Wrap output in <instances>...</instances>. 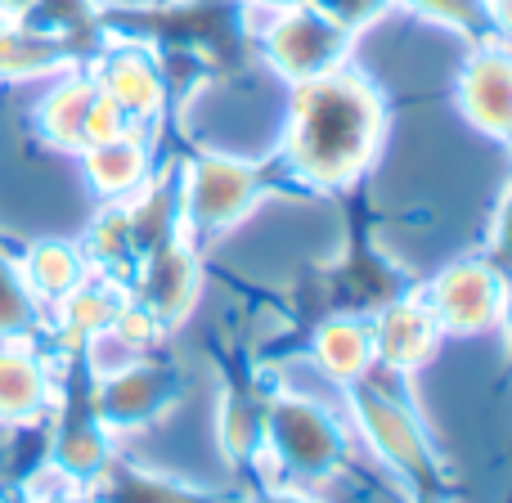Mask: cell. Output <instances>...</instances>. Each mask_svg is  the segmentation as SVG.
Masks as SVG:
<instances>
[{
	"label": "cell",
	"mask_w": 512,
	"mask_h": 503,
	"mask_svg": "<svg viewBox=\"0 0 512 503\" xmlns=\"http://www.w3.org/2000/svg\"><path fill=\"white\" fill-rule=\"evenodd\" d=\"M499 324H508V333H512V279H508V297H504V319Z\"/></svg>",
	"instance_id": "cell-24"
},
{
	"label": "cell",
	"mask_w": 512,
	"mask_h": 503,
	"mask_svg": "<svg viewBox=\"0 0 512 503\" xmlns=\"http://www.w3.org/2000/svg\"><path fill=\"white\" fill-rule=\"evenodd\" d=\"M23 503H95V495H90L86 486H72V481H59L54 490L32 486V490H27V499H23Z\"/></svg>",
	"instance_id": "cell-20"
},
{
	"label": "cell",
	"mask_w": 512,
	"mask_h": 503,
	"mask_svg": "<svg viewBox=\"0 0 512 503\" xmlns=\"http://www.w3.org/2000/svg\"><path fill=\"white\" fill-rule=\"evenodd\" d=\"M0 503H5V499H0Z\"/></svg>",
	"instance_id": "cell-25"
},
{
	"label": "cell",
	"mask_w": 512,
	"mask_h": 503,
	"mask_svg": "<svg viewBox=\"0 0 512 503\" xmlns=\"http://www.w3.org/2000/svg\"><path fill=\"white\" fill-rule=\"evenodd\" d=\"M459 108L468 113V122L477 131H486L490 140L512 149V50L508 36H486L477 41L472 59L459 72Z\"/></svg>",
	"instance_id": "cell-9"
},
{
	"label": "cell",
	"mask_w": 512,
	"mask_h": 503,
	"mask_svg": "<svg viewBox=\"0 0 512 503\" xmlns=\"http://www.w3.org/2000/svg\"><path fill=\"white\" fill-rule=\"evenodd\" d=\"M373 328V364L391 373H414L436 355L441 342V324H436L427 297L400 292V297L382 301V310L369 319Z\"/></svg>",
	"instance_id": "cell-10"
},
{
	"label": "cell",
	"mask_w": 512,
	"mask_h": 503,
	"mask_svg": "<svg viewBox=\"0 0 512 503\" xmlns=\"http://www.w3.org/2000/svg\"><path fill=\"white\" fill-rule=\"evenodd\" d=\"M36 0H0V18H27Z\"/></svg>",
	"instance_id": "cell-22"
},
{
	"label": "cell",
	"mask_w": 512,
	"mask_h": 503,
	"mask_svg": "<svg viewBox=\"0 0 512 503\" xmlns=\"http://www.w3.org/2000/svg\"><path fill=\"white\" fill-rule=\"evenodd\" d=\"M45 306L32 297V288L18 274V256L0 252V342L14 337H41Z\"/></svg>",
	"instance_id": "cell-17"
},
{
	"label": "cell",
	"mask_w": 512,
	"mask_h": 503,
	"mask_svg": "<svg viewBox=\"0 0 512 503\" xmlns=\"http://www.w3.org/2000/svg\"><path fill=\"white\" fill-rule=\"evenodd\" d=\"M414 14L432 18L441 27H454L468 41H486V36H499L495 27V0H400Z\"/></svg>",
	"instance_id": "cell-18"
},
{
	"label": "cell",
	"mask_w": 512,
	"mask_h": 503,
	"mask_svg": "<svg viewBox=\"0 0 512 503\" xmlns=\"http://www.w3.org/2000/svg\"><path fill=\"white\" fill-rule=\"evenodd\" d=\"M18 274H23V283L32 288V297L45 306V315H50V306L63 301L81 279H86L90 265H86L81 243L45 239V243H32V248L18 256Z\"/></svg>",
	"instance_id": "cell-16"
},
{
	"label": "cell",
	"mask_w": 512,
	"mask_h": 503,
	"mask_svg": "<svg viewBox=\"0 0 512 503\" xmlns=\"http://www.w3.org/2000/svg\"><path fill=\"white\" fill-rule=\"evenodd\" d=\"M81 167H86V180L104 203H122L135 189H144V180L153 176V153L144 131H122L104 144H90L81 153Z\"/></svg>",
	"instance_id": "cell-14"
},
{
	"label": "cell",
	"mask_w": 512,
	"mask_h": 503,
	"mask_svg": "<svg viewBox=\"0 0 512 503\" xmlns=\"http://www.w3.org/2000/svg\"><path fill=\"white\" fill-rule=\"evenodd\" d=\"M315 364L328 373L333 382H355V378H369L373 369V328L369 319L360 315H333L315 328Z\"/></svg>",
	"instance_id": "cell-15"
},
{
	"label": "cell",
	"mask_w": 512,
	"mask_h": 503,
	"mask_svg": "<svg viewBox=\"0 0 512 503\" xmlns=\"http://www.w3.org/2000/svg\"><path fill=\"white\" fill-rule=\"evenodd\" d=\"M261 503H315V499L301 495V490H270V495H261Z\"/></svg>",
	"instance_id": "cell-23"
},
{
	"label": "cell",
	"mask_w": 512,
	"mask_h": 503,
	"mask_svg": "<svg viewBox=\"0 0 512 503\" xmlns=\"http://www.w3.org/2000/svg\"><path fill=\"white\" fill-rule=\"evenodd\" d=\"M243 5L256 14V23H261L265 14H279V9H292V5H301V0H243Z\"/></svg>",
	"instance_id": "cell-21"
},
{
	"label": "cell",
	"mask_w": 512,
	"mask_h": 503,
	"mask_svg": "<svg viewBox=\"0 0 512 503\" xmlns=\"http://www.w3.org/2000/svg\"><path fill=\"white\" fill-rule=\"evenodd\" d=\"M86 72L122 108L135 131L149 135V126H158L162 108H167V77H162V63L153 59V50L135 41H104L86 59Z\"/></svg>",
	"instance_id": "cell-8"
},
{
	"label": "cell",
	"mask_w": 512,
	"mask_h": 503,
	"mask_svg": "<svg viewBox=\"0 0 512 503\" xmlns=\"http://www.w3.org/2000/svg\"><path fill=\"white\" fill-rule=\"evenodd\" d=\"M387 108L369 77L342 68L292 86L283 162L310 189H351L369 176L382 144Z\"/></svg>",
	"instance_id": "cell-1"
},
{
	"label": "cell",
	"mask_w": 512,
	"mask_h": 503,
	"mask_svg": "<svg viewBox=\"0 0 512 503\" xmlns=\"http://www.w3.org/2000/svg\"><path fill=\"white\" fill-rule=\"evenodd\" d=\"M198 288H203V265H198V243L189 239V230L180 225L171 239H162L158 248H149L135 265L131 279V301H140L158 328L185 324L189 310L198 301Z\"/></svg>",
	"instance_id": "cell-6"
},
{
	"label": "cell",
	"mask_w": 512,
	"mask_h": 503,
	"mask_svg": "<svg viewBox=\"0 0 512 503\" xmlns=\"http://www.w3.org/2000/svg\"><path fill=\"white\" fill-rule=\"evenodd\" d=\"M351 387H355V409H360V423H364V432H369L373 450H378L391 468L409 472V477H427V472H432V454H427V441H423V432H418L414 414H409L391 391H373V387H364L360 378H355Z\"/></svg>",
	"instance_id": "cell-11"
},
{
	"label": "cell",
	"mask_w": 512,
	"mask_h": 503,
	"mask_svg": "<svg viewBox=\"0 0 512 503\" xmlns=\"http://www.w3.org/2000/svg\"><path fill=\"white\" fill-rule=\"evenodd\" d=\"M54 405V373L50 360L36 351V337L0 342V423L32 427Z\"/></svg>",
	"instance_id": "cell-12"
},
{
	"label": "cell",
	"mask_w": 512,
	"mask_h": 503,
	"mask_svg": "<svg viewBox=\"0 0 512 503\" xmlns=\"http://www.w3.org/2000/svg\"><path fill=\"white\" fill-rule=\"evenodd\" d=\"M306 5H315L324 18H333L337 27H346L351 36H360L364 27H373L382 14H387L396 0H306Z\"/></svg>",
	"instance_id": "cell-19"
},
{
	"label": "cell",
	"mask_w": 512,
	"mask_h": 503,
	"mask_svg": "<svg viewBox=\"0 0 512 503\" xmlns=\"http://www.w3.org/2000/svg\"><path fill=\"white\" fill-rule=\"evenodd\" d=\"M261 450L306 481H328L342 468L346 436L315 400L274 396L261 414Z\"/></svg>",
	"instance_id": "cell-4"
},
{
	"label": "cell",
	"mask_w": 512,
	"mask_h": 503,
	"mask_svg": "<svg viewBox=\"0 0 512 503\" xmlns=\"http://www.w3.org/2000/svg\"><path fill=\"white\" fill-rule=\"evenodd\" d=\"M270 194V180L256 162L225 158V153H194L180 176V225L189 239H216Z\"/></svg>",
	"instance_id": "cell-2"
},
{
	"label": "cell",
	"mask_w": 512,
	"mask_h": 503,
	"mask_svg": "<svg viewBox=\"0 0 512 503\" xmlns=\"http://www.w3.org/2000/svg\"><path fill=\"white\" fill-rule=\"evenodd\" d=\"M122 131H135L126 113L95 86L86 68L59 72L54 90L36 104V135L59 153H86L90 144H104Z\"/></svg>",
	"instance_id": "cell-5"
},
{
	"label": "cell",
	"mask_w": 512,
	"mask_h": 503,
	"mask_svg": "<svg viewBox=\"0 0 512 503\" xmlns=\"http://www.w3.org/2000/svg\"><path fill=\"white\" fill-rule=\"evenodd\" d=\"M504 297H508V279L486 256L454 261L427 288V306H432L436 324H441V333H454V337L495 328L504 319Z\"/></svg>",
	"instance_id": "cell-7"
},
{
	"label": "cell",
	"mask_w": 512,
	"mask_h": 503,
	"mask_svg": "<svg viewBox=\"0 0 512 503\" xmlns=\"http://www.w3.org/2000/svg\"><path fill=\"white\" fill-rule=\"evenodd\" d=\"M90 45L68 41V36H50L36 27L18 23V18H0V81H27V77H54V72H72L90 59Z\"/></svg>",
	"instance_id": "cell-13"
},
{
	"label": "cell",
	"mask_w": 512,
	"mask_h": 503,
	"mask_svg": "<svg viewBox=\"0 0 512 503\" xmlns=\"http://www.w3.org/2000/svg\"><path fill=\"white\" fill-rule=\"evenodd\" d=\"M256 41L261 54L283 81L301 86L310 77H324V72L342 68L351 59V41L355 36L346 27H337L333 18H324L315 5H292L279 14H265L256 23Z\"/></svg>",
	"instance_id": "cell-3"
}]
</instances>
